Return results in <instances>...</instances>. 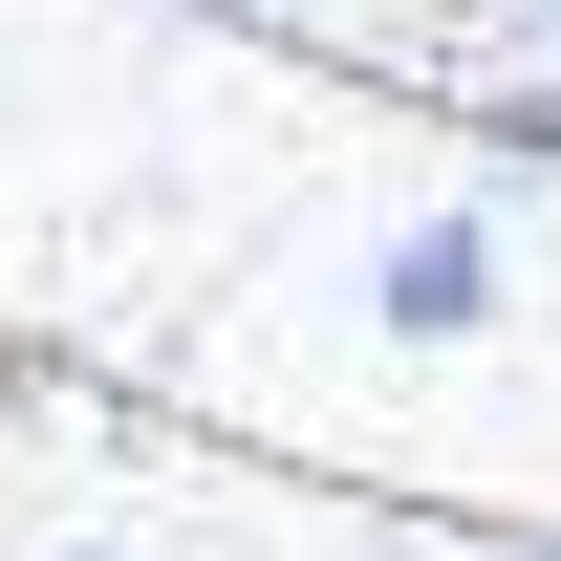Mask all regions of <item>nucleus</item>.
<instances>
[{"label": "nucleus", "instance_id": "nucleus-1", "mask_svg": "<svg viewBox=\"0 0 561 561\" xmlns=\"http://www.w3.org/2000/svg\"><path fill=\"white\" fill-rule=\"evenodd\" d=\"M367 302H389V346H454V324H496V238L476 216H411V238L367 260Z\"/></svg>", "mask_w": 561, "mask_h": 561}, {"label": "nucleus", "instance_id": "nucleus-2", "mask_svg": "<svg viewBox=\"0 0 561 561\" xmlns=\"http://www.w3.org/2000/svg\"><path fill=\"white\" fill-rule=\"evenodd\" d=\"M540 561H561V540H540Z\"/></svg>", "mask_w": 561, "mask_h": 561}]
</instances>
